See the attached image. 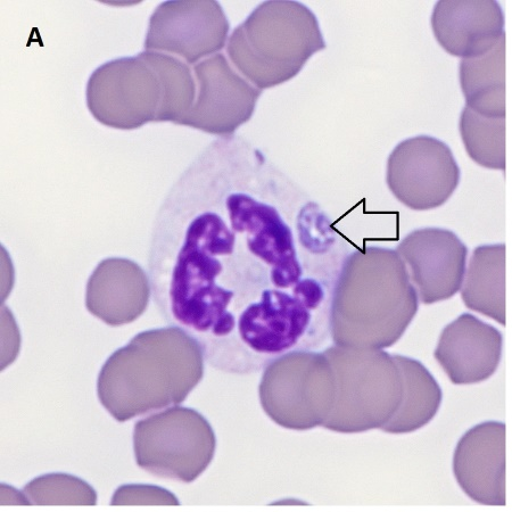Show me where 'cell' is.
Masks as SVG:
<instances>
[{
    "label": "cell",
    "instance_id": "1",
    "mask_svg": "<svg viewBox=\"0 0 512 512\" xmlns=\"http://www.w3.org/2000/svg\"><path fill=\"white\" fill-rule=\"evenodd\" d=\"M203 160L172 185L154 221L148 277L172 328L226 374L251 375L330 338L346 256L315 206L296 221Z\"/></svg>",
    "mask_w": 512,
    "mask_h": 512
},
{
    "label": "cell",
    "instance_id": "2",
    "mask_svg": "<svg viewBox=\"0 0 512 512\" xmlns=\"http://www.w3.org/2000/svg\"><path fill=\"white\" fill-rule=\"evenodd\" d=\"M418 308V293L398 251H354L346 256L334 288L330 338L342 348H391L406 333Z\"/></svg>",
    "mask_w": 512,
    "mask_h": 512
},
{
    "label": "cell",
    "instance_id": "3",
    "mask_svg": "<svg viewBox=\"0 0 512 512\" xmlns=\"http://www.w3.org/2000/svg\"><path fill=\"white\" fill-rule=\"evenodd\" d=\"M204 354L177 328L147 330L105 362L98 399L120 423L183 403L204 376Z\"/></svg>",
    "mask_w": 512,
    "mask_h": 512
},
{
    "label": "cell",
    "instance_id": "4",
    "mask_svg": "<svg viewBox=\"0 0 512 512\" xmlns=\"http://www.w3.org/2000/svg\"><path fill=\"white\" fill-rule=\"evenodd\" d=\"M86 94L88 109L99 123L136 130L151 122L183 126L193 110L197 85L187 63L146 51L99 66Z\"/></svg>",
    "mask_w": 512,
    "mask_h": 512
},
{
    "label": "cell",
    "instance_id": "5",
    "mask_svg": "<svg viewBox=\"0 0 512 512\" xmlns=\"http://www.w3.org/2000/svg\"><path fill=\"white\" fill-rule=\"evenodd\" d=\"M326 48L316 15L297 2H266L228 40L227 54L247 81L262 90L295 78Z\"/></svg>",
    "mask_w": 512,
    "mask_h": 512
},
{
    "label": "cell",
    "instance_id": "6",
    "mask_svg": "<svg viewBox=\"0 0 512 512\" xmlns=\"http://www.w3.org/2000/svg\"><path fill=\"white\" fill-rule=\"evenodd\" d=\"M336 376L335 406L328 431L357 434L383 429L399 411L404 379L394 355L333 345L326 349Z\"/></svg>",
    "mask_w": 512,
    "mask_h": 512
},
{
    "label": "cell",
    "instance_id": "7",
    "mask_svg": "<svg viewBox=\"0 0 512 512\" xmlns=\"http://www.w3.org/2000/svg\"><path fill=\"white\" fill-rule=\"evenodd\" d=\"M336 394L335 371L324 351H295L272 361L263 370L259 387L266 415L296 432L324 426Z\"/></svg>",
    "mask_w": 512,
    "mask_h": 512
},
{
    "label": "cell",
    "instance_id": "8",
    "mask_svg": "<svg viewBox=\"0 0 512 512\" xmlns=\"http://www.w3.org/2000/svg\"><path fill=\"white\" fill-rule=\"evenodd\" d=\"M216 449L208 419L191 408L173 407L135 425L137 465L167 480L193 483L211 465Z\"/></svg>",
    "mask_w": 512,
    "mask_h": 512
},
{
    "label": "cell",
    "instance_id": "9",
    "mask_svg": "<svg viewBox=\"0 0 512 512\" xmlns=\"http://www.w3.org/2000/svg\"><path fill=\"white\" fill-rule=\"evenodd\" d=\"M386 180L409 209L429 211L450 200L460 183L459 165L441 140L418 136L404 140L388 158Z\"/></svg>",
    "mask_w": 512,
    "mask_h": 512
},
{
    "label": "cell",
    "instance_id": "10",
    "mask_svg": "<svg viewBox=\"0 0 512 512\" xmlns=\"http://www.w3.org/2000/svg\"><path fill=\"white\" fill-rule=\"evenodd\" d=\"M229 29L217 2H165L152 15L145 49L192 65L217 55L226 45Z\"/></svg>",
    "mask_w": 512,
    "mask_h": 512
},
{
    "label": "cell",
    "instance_id": "11",
    "mask_svg": "<svg viewBox=\"0 0 512 512\" xmlns=\"http://www.w3.org/2000/svg\"><path fill=\"white\" fill-rule=\"evenodd\" d=\"M197 96L183 126L230 136L250 121L262 90L231 68L225 55L217 54L194 66Z\"/></svg>",
    "mask_w": 512,
    "mask_h": 512
},
{
    "label": "cell",
    "instance_id": "12",
    "mask_svg": "<svg viewBox=\"0 0 512 512\" xmlns=\"http://www.w3.org/2000/svg\"><path fill=\"white\" fill-rule=\"evenodd\" d=\"M398 253L406 263L421 303L449 300L464 285L468 249L451 230L412 231L398 246Z\"/></svg>",
    "mask_w": 512,
    "mask_h": 512
},
{
    "label": "cell",
    "instance_id": "13",
    "mask_svg": "<svg viewBox=\"0 0 512 512\" xmlns=\"http://www.w3.org/2000/svg\"><path fill=\"white\" fill-rule=\"evenodd\" d=\"M506 434L501 421H484L470 428L453 453V475L469 499L478 505L505 507Z\"/></svg>",
    "mask_w": 512,
    "mask_h": 512
},
{
    "label": "cell",
    "instance_id": "14",
    "mask_svg": "<svg viewBox=\"0 0 512 512\" xmlns=\"http://www.w3.org/2000/svg\"><path fill=\"white\" fill-rule=\"evenodd\" d=\"M502 351L500 330L464 313L443 329L434 357L454 385H474L495 374Z\"/></svg>",
    "mask_w": 512,
    "mask_h": 512
},
{
    "label": "cell",
    "instance_id": "15",
    "mask_svg": "<svg viewBox=\"0 0 512 512\" xmlns=\"http://www.w3.org/2000/svg\"><path fill=\"white\" fill-rule=\"evenodd\" d=\"M431 22L437 43L462 60L490 52L506 37L505 14L494 0H441Z\"/></svg>",
    "mask_w": 512,
    "mask_h": 512
},
{
    "label": "cell",
    "instance_id": "16",
    "mask_svg": "<svg viewBox=\"0 0 512 512\" xmlns=\"http://www.w3.org/2000/svg\"><path fill=\"white\" fill-rule=\"evenodd\" d=\"M151 294L150 277L137 263L110 258L99 263L88 280L86 307L106 325L118 327L142 316Z\"/></svg>",
    "mask_w": 512,
    "mask_h": 512
},
{
    "label": "cell",
    "instance_id": "17",
    "mask_svg": "<svg viewBox=\"0 0 512 512\" xmlns=\"http://www.w3.org/2000/svg\"><path fill=\"white\" fill-rule=\"evenodd\" d=\"M461 299L469 310L506 326V245L478 246L470 258Z\"/></svg>",
    "mask_w": 512,
    "mask_h": 512
},
{
    "label": "cell",
    "instance_id": "18",
    "mask_svg": "<svg viewBox=\"0 0 512 512\" xmlns=\"http://www.w3.org/2000/svg\"><path fill=\"white\" fill-rule=\"evenodd\" d=\"M466 106L487 118H506V37L484 55L460 62Z\"/></svg>",
    "mask_w": 512,
    "mask_h": 512
},
{
    "label": "cell",
    "instance_id": "19",
    "mask_svg": "<svg viewBox=\"0 0 512 512\" xmlns=\"http://www.w3.org/2000/svg\"><path fill=\"white\" fill-rule=\"evenodd\" d=\"M404 379L401 407L382 431L388 434H409L419 431L434 419L441 408L442 388L423 363L394 354Z\"/></svg>",
    "mask_w": 512,
    "mask_h": 512
},
{
    "label": "cell",
    "instance_id": "20",
    "mask_svg": "<svg viewBox=\"0 0 512 512\" xmlns=\"http://www.w3.org/2000/svg\"><path fill=\"white\" fill-rule=\"evenodd\" d=\"M459 130L470 159L486 169L506 170V118H487L466 106Z\"/></svg>",
    "mask_w": 512,
    "mask_h": 512
},
{
    "label": "cell",
    "instance_id": "21",
    "mask_svg": "<svg viewBox=\"0 0 512 512\" xmlns=\"http://www.w3.org/2000/svg\"><path fill=\"white\" fill-rule=\"evenodd\" d=\"M30 505L95 506L97 493L81 478L64 473L39 476L24 486Z\"/></svg>",
    "mask_w": 512,
    "mask_h": 512
},
{
    "label": "cell",
    "instance_id": "22",
    "mask_svg": "<svg viewBox=\"0 0 512 512\" xmlns=\"http://www.w3.org/2000/svg\"><path fill=\"white\" fill-rule=\"evenodd\" d=\"M112 506H179L176 495L163 487L126 484L114 492Z\"/></svg>",
    "mask_w": 512,
    "mask_h": 512
}]
</instances>
